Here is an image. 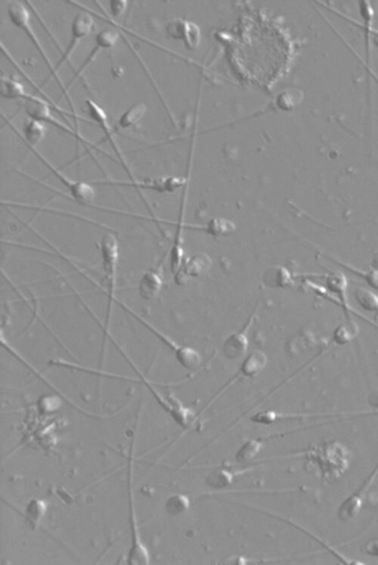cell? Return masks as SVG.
<instances>
[{"label": "cell", "instance_id": "6da1fadb", "mask_svg": "<svg viewBox=\"0 0 378 565\" xmlns=\"http://www.w3.org/2000/svg\"><path fill=\"white\" fill-rule=\"evenodd\" d=\"M308 463L316 469L320 477L329 482L343 478L352 462V453L343 443L330 439L310 448L304 453Z\"/></svg>", "mask_w": 378, "mask_h": 565}, {"label": "cell", "instance_id": "7a4b0ae2", "mask_svg": "<svg viewBox=\"0 0 378 565\" xmlns=\"http://www.w3.org/2000/svg\"><path fill=\"white\" fill-rule=\"evenodd\" d=\"M100 254L103 271L107 282V306L106 319L103 326V343L101 353H106V340L111 334L110 322L114 304L116 303V278L119 264V241L114 231L105 233L100 241Z\"/></svg>", "mask_w": 378, "mask_h": 565}, {"label": "cell", "instance_id": "3957f363", "mask_svg": "<svg viewBox=\"0 0 378 565\" xmlns=\"http://www.w3.org/2000/svg\"><path fill=\"white\" fill-rule=\"evenodd\" d=\"M116 303L119 306L130 314L132 317L138 320L140 324L146 328L151 334L154 335L162 343L168 347L171 352H172L176 359L177 362L188 370H192L199 367L203 361V358L201 353L197 349L184 345L176 342V340L165 334L154 325H152L147 319H144L139 314L133 310L131 308L128 306L122 301L116 299Z\"/></svg>", "mask_w": 378, "mask_h": 565}, {"label": "cell", "instance_id": "277c9868", "mask_svg": "<svg viewBox=\"0 0 378 565\" xmlns=\"http://www.w3.org/2000/svg\"><path fill=\"white\" fill-rule=\"evenodd\" d=\"M7 13L8 19H10L11 23L16 27V28L22 31L27 35V37H28L33 44L35 48L37 49L44 62L46 63V65L50 71V75L56 79L57 83L59 84L63 94L66 96L70 105L72 107V110H73L75 112L73 104H72V102L70 100V97L66 91V86L62 85L61 80L59 79L58 74L56 73L55 66H52L46 51H45L42 47L38 36L36 35L33 29H32V25L31 23V15L28 8H27V7L20 1H12L8 5Z\"/></svg>", "mask_w": 378, "mask_h": 565}, {"label": "cell", "instance_id": "5b68a950", "mask_svg": "<svg viewBox=\"0 0 378 565\" xmlns=\"http://www.w3.org/2000/svg\"><path fill=\"white\" fill-rule=\"evenodd\" d=\"M133 369L138 374L140 382L146 385L153 397L159 403V405L168 412L177 425L182 428H186L192 423L195 414L192 409L186 407L172 393L162 394L153 385V383L140 372L136 365L133 366Z\"/></svg>", "mask_w": 378, "mask_h": 565}, {"label": "cell", "instance_id": "8992f818", "mask_svg": "<svg viewBox=\"0 0 378 565\" xmlns=\"http://www.w3.org/2000/svg\"><path fill=\"white\" fill-rule=\"evenodd\" d=\"M24 102V111L29 116V119L50 124L61 131L68 134L70 137H74L77 142L82 143L85 147H91L96 150L100 151V149L81 136L77 130L70 128L65 123L56 119L51 112V104H49L46 100H43V98L40 97L33 96L30 100Z\"/></svg>", "mask_w": 378, "mask_h": 565}, {"label": "cell", "instance_id": "52a82bcc", "mask_svg": "<svg viewBox=\"0 0 378 565\" xmlns=\"http://www.w3.org/2000/svg\"><path fill=\"white\" fill-rule=\"evenodd\" d=\"M28 147L33 152V154L59 179L62 185H64L68 188L72 199L81 205L87 206L88 208L93 205L96 192L91 183L77 181L68 177L49 163L46 158H44L36 148L29 146Z\"/></svg>", "mask_w": 378, "mask_h": 565}, {"label": "cell", "instance_id": "ba28073f", "mask_svg": "<svg viewBox=\"0 0 378 565\" xmlns=\"http://www.w3.org/2000/svg\"><path fill=\"white\" fill-rule=\"evenodd\" d=\"M378 478V462L370 474L365 478L361 486L356 490L340 504L337 515L340 522H348L356 519L361 513L369 491Z\"/></svg>", "mask_w": 378, "mask_h": 565}, {"label": "cell", "instance_id": "9c48e42d", "mask_svg": "<svg viewBox=\"0 0 378 565\" xmlns=\"http://www.w3.org/2000/svg\"><path fill=\"white\" fill-rule=\"evenodd\" d=\"M86 106V112L89 118L93 121L98 128H100L103 133L105 139L109 142L114 154L119 161L120 165L125 170L126 174H128L130 181H135V179L132 170L128 163L127 160L125 159L123 152L121 151L118 142L114 139V133L109 124V118L104 110L103 107L96 103L93 100L87 98L85 101Z\"/></svg>", "mask_w": 378, "mask_h": 565}, {"label": "cell", "instance_id": "30bf717a", "mask_svg": "<svg viewBox=\"0 0 378 565\" xmlns=\"http://www.w3.org/2000/svg\"><path fill=\"white\" fill-rule=\"evenodd\" d=\"M259 308L252 312L242 328L224 340L222 354L229 361H237L247 354L250 343V333L257 319Z\"/></svg>", "mask_w": 378, "mask_h": 565}, {"label": "cell", "instance_id": "8fae6325", "mask_svg": "<svg viewBox=\"0 0 378 565\" xmlns=\"http://www.w3.org/2000/svg\"><path fill=\"white\" fill-rule=\"evenodd\" d=\"M94 24L93 15L86 12H81L75 15L71 24L70 38L67 48L65 52H63L56 66H55V70L57 74L61 67L64 66L72 55H73L81 40H83L91 33Z\"/></svg>", "mask_w": 378, "mask_h": 565}, {"label": "cell", "instance_id": "7c38bea8", "mask_svg": "<svg viewBox=\"0 0 378 565\" xmlns=\"http://www.w3.org/2000/svg\"><path fill=\"white\" fill-rule=\"evenodd\" d=\"M93 185L97 186H121V187H132L136 190L146 207L148 209V204L142 195V190H152L160 193L174 192L176 188L180 186V183L175 178H165L151 179H145L143 181H114L112 179H107L106 181L102 182H91Z\"/></svg>", "mask_w": 378, "mask_h": 565}, {"label": "cell", "instance_id": "4fadbf2b", "mask_svg": "<svg viewBox=\"0 0 378 565\" xmlns=\"http://www.w3.org/2000/svg\"><path fill=\"white\" fill-rule=\"evenodd\" d=\"M120 37L121 33L119 31L114 28H112V27H109V28H105L96 34L93 50L90 51L88 57L85 59L75 76L72 77L70 82L66 86L67 92L69 87L74 84L75 80L77 79L81 74H83L86 68L91 64L93 60H95L98 55H100V52L104 50L113 48L116 43L119 42Z\"/></svg>", "mask_w": 378, "mask_h": 565}, {"label": "cell", "instance_id": "5bb4252c", "mask_svg": "<svg viewBox=\"0 0 378 565\" xmlns=\"http://www.w3.org/2000/svg\"><path fill=\"white\" fill-rule=\"evenodd\" d=\"M163 279L160 268L151 269L141 278L139 285L140 298L145 301L156 299L161 291Z\"/></svg>", "mask_w": 378, "mask_h": 565}, {"label": "cell", "instance_id": "9a60e30c", "mask_svg": "<svg viewBox=\"0 0 378 565\" xmlns=\"http://www.w3.org/2000/svg\"><path fill=\"white\" fill-rule=\"evenodd\" d=\"M268 363L266 353L257 349L245 356L239 368V375L244 378H255L266 369Z\"/></svg>", "mask_w": 378, "mask_h": 565}, {"label": "cell", "instance_id": "2e32d148", "mask_svg": "<svg viewBox=\"0 0 378 565\" xmlns=\"http://www.w3.org/2000/svg\"><path fill=\"white\" fill-rule=\"evenodd\" d=\"M336 414H284V412H279L275 410H263L256 412L252 416L250 419L254 423L259 425H272L279 421L292 420V419H302L308 418L316 417H325L329 416H335Z\"/></svg>", "mask_w": 378, "mask_h": 565}, {"label": "cell", "instance_id": "e0dca14e", "mask_svg": "<svg viewBox=\"0 0 378 565\" xmlns=\"http://www.w3.org/2000/svg\"><path fill=\"white\" fill-rule=\"evenodd\" d=\"M360 333L358 322L354 319H345L333 331L331 342L337 346H345L352 343Z\"/></svg>", "mask_w": 378, "mask_h": 565}, {"label": "cell", "instance_id": "ac0fdd59", "mask_svg": "<svg viewBox=\"0 0 378 565\" xmlns=\"http://www.w3.org/2000/svg\"><path fill=\"white\" fill-rule=\"evenodd\" d=\"M359 13L361 14L364 20L363 25L360 24L354 20L349 19V17L347 16L343 15H340L343 16V17H346L347 21H349L351 23L358 26L359 28H363L365 37L367 38V41L368 42V40L371 39L375 46L378 48V29H375L373 24L372 23L374 17L373 7H372L370 4H368V2H359Z\"/></svg>", "mask_w": 378, "mask_h": 565}, {"label": "cell", "instance_id": "d6986e66", "mask_svg": "<svg viewBox=\"0 0 378 565\" xmlns=\"http://www.w3.org/2000/svg\"><path fill=\"white\" fill-rule=\"evenodd\" d=\"M330 261L337 264L344 270L348 271L360 279L363 280L368 286L371 289L378 291V264L374 265L372 268L368 270H362V269L357 268L354 266L350 265L347 263L340 261L335 257L330 256Z\"/></svg>", "mask_w": 378, "mask_h": 565}, {"label": "cell", "instance_id": "ffe728a7", "mask_svg": "<svg viewBox=\"0 0 378 565\" xmlns=\"http://www.w3.org/2000/svg\"><path fill=\"white\" fill-rule=\"evenodd\" d=\"M0 95L7 100H30L33 96L27 93L23 84L19 80L2 76L0 78Z\"/></svg>", "mask_w": 378, "mask_h": 565}, {"label": "cell", "instance_id": "44dd1931", "mask_svg": "<svg viewBox=\"0 0 378 565\" xmlns=\"http://www.w3.org/2000/svg\"><path fill=\"white\" fill-rule=\"evenodd\" d=\"M46 123L29 119L23 126V140L27 146L36 148L46 136Z\"/></svg>", "mask_w": 378, "mask_h": 565}, {"label": "cell", "instance_id": "7402d4cb", "mask_svg": "<svg viewBox=\"0 0 378 565\" xmlns=\"http://www.w3.org/2000/svg\"><path fill=\"white\" fill-rule=\"evenodd\" d=\"M263 282L270 288H289L293 284L291 273L281 266L273 267L264 273Z\"/></svg>", "mask_w": 378, "mask_h": 565}, {"label": "cell", "instance_id": "603a6c76", "mask_svg": "<svg viewBox=\"0 0 378 565\" xmlns=\"http://www.w3.org/2000/svg\"><path fill=\"white\" fill-rule=\"evenodd\" d=\"M146 112L145 104L141 102L135 103L121 115L116 126L121 130L130 129L142 119Z\"/></svg>", "mask_w": 378, "mask_h": 565}, {"label": "cell", "instance_id": "cb8c5ba5", "mask_svg": "<svg viewBox=\"0 0 378 565\" xmlns=\"http://www.w3.org/2000/svg\"><path fill=\"white\" fill-rule=\"evenodd\" d=\"M354 299L363 310L378 314V295L373 291L358 287L354 292Z\"/></svg>", "mask_w": 378, "mask_h": 565}, {"label": "cell", "instance_id": "d4e9b609", "mask_svg": "<svg viewBox=\"0 0 378 565\" xmlns=\"http://www.w3.org/2000/svg\"><path fill=\"white\" fill-rule=\"evenodd\" d=\"M233 474L227 469L220 467L212 470L206 478V484L209 487L220 490L227 488L233 482Z\"/></svg>", "mask_w": 378, "mask_h": 565}, {"label": "cell", "instance_id": "484cf974", "mask_svg": "<svg viewBox=\"0 0 378 565\" xmlns=\"http://www.w3.org/2000/svg\"><path fill=\"white\" fill-rule=\"evenodd\" d=\"M262 446L263 442L259 439H248L239 448L236 454V461L244 463L253 460Z\"/></svg>", "mask_w": 378, "mask_h": 565}, {"label": "cell", "instance_id": "4316f807", "mask_svg": "<svg viewBox=\"0 0 378 565\" xmlns=\"http://www.w3.org/2000/svg\"><path fill=\"white\" fill-rule=\"evenodd\" d=\"M190 506V500L183 495H176L171 497L166 502L167 513L172 516L183 514Z\"/></svg>", "mask_w": 378, "mask_h": 565}, {"label": "cell", "instance_id": "83f0119b", "mask_svg": "<svg viewBox=\"0 0 378 565\" xmlns=\"http://www.w3.org/2000/svg\"><path fill=\"white\" fill-rule=\"evenodd\" d=\"M209 268V262L208 259L204 261L202 259L194 258L186 264L183 273H186L187 276H199L208 271Z\"/></svg>", "mask_w": 378, "mask_h": 565}, {"label": "cell", "instance_id": "f1b7e54d", "mask_svg": "<svg viewBox=\"0 0 378 565\" xmlns=\"http://www.w3.org/2000/svg\"><path fill=\"white\" fill-rule=\"evenodd\" d=\"M109 6L112 15L114 19H118L127 10L128 1H126V0H111Z\"/></svg>", "mask_w": 378, "mask_h": 565}, {"label": "cell", "instance_id": "f546056e", "mask_svg": "<svg viewBox=\"0 0 378 565\" xmlns=\"http://www.w3.org/2000/svg\"><path fill=\"white\" fill-rule=\"evenodd\" d=\"M364 552L371 557L378 558V538H375L365 543L363 547Z\"/></svg>", "mask_w": 378, "mask_h": 565}, {"label": "cell", "instance_id": "4dcf8cb0", "mask_svg": "<svg viewBox=\"0 0 378 565\" xmlns=\"http://www.w3.org/2000/svg\"><path fill=\"white\" fill-rule=\"evenodd\" d=\"M368 402L372 407L378 409V389L368 397Z\"/></svg>", "mask_w": 378, "mask_h": 565}]
</instances>
